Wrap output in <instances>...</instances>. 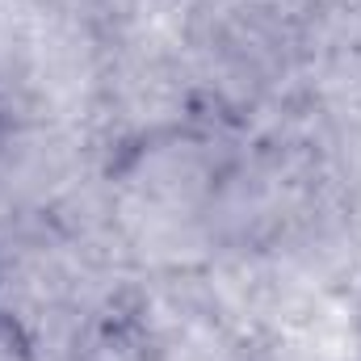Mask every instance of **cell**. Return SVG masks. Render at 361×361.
Returning <instances> with one entry per match:
<instances>
[{
	"label": "cell",
	"mask_w": 361,
	"mask_h": 361,
	"mask_svg": "<svg viewBox=\"0 0 361 361\" xmlns=\"http://www.w3.org/2000/svg\"><path fill=\"white\" fill-rule=\"evenodd\" d=\"M72 361H160V341L143 302L118 294L85 319Z\"/></svg>",
	"instance_id": "1"
},
{
	"label": "cell",
	"mask_w": 361,
	"mask_h": 361,
	"mask_svg": "<svg viewBox=\"0 0 361 361\" xmlns=\"http://www.w3.org/2000/svg\"><path fill=\"white\" fill-rule=\"evenodd\" d=\"M0 361H38V345L30 328L13 311H0Z\"/></svg>",
	"instance_id": "2"
},
{
	"label": "cell",
	"mask_w": 361,
	"mask_h": 361,
	"mask_svg": "<svg viewBox=\"0 0 361 361\" xmlns=\"http://www.w3.org/2000/svg\"><path fill=\"white\" fill-rule=\"evenodd\" d=\"M4 143H8V126H4V118H0V160H4Z\"/></svg>",
	"instance_id": "3"
}]
</instances>
